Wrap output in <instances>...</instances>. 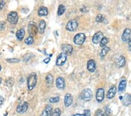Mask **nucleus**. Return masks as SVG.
<instances>
[{"label":"nucleus","mask_w":131,"mask_h":116,"mask_svg":"<svg viewBox=\"0 0 131 116\" xmlns=\"http://www.w3.org/2000/svg\"><path fill=\"white\" fill-rule=\"evenodd\" d=\"M122 103L124 106H128L131 104V94H125L122 99Z\"/></svg>","instance_id":"obj_20"},{"label":"nucleus","mask_w":131,"mask_h":116,"mask_svg":"<svg viewBox=\"0 0 131 116\" xmlns=\"http://www.w3.org/2000/svg\"><path fill=\"white\" fill-rule=\"evenodd\" d=\"M111 115V110L109 107H107L105 108V111L103 113V116H110Z\"/></svg>","instance_id":"obj_31"},{"label":"nucleus","mask_w":131,"mask_h":116,"mask_svg":"<svg viewBox=\"0 0 131 116\" xmlns=\"http://www.w3.org/2000/svg\"><path fill=\"white\" fill-rule=\"evenodd\" d=\"M56 86L59 89H63L65 86V80L62 77H58L55 81Z\"/></svg>","instance_id":"obj_13"},{"label":"nucleus","mask_w":131,"mask_h":116,"mask_svg":"<svg viewBox=\"0 0 131 116\" xmlns=\"http://www.w3.org/2000/svg\"><path fill=\"white\" fill-rule=\"evenodd\" d=\"M61 114V111L59 108H56L51 111L50 116H60Z\"/></svg>","instance_id":"obj_26"},{"label":"nucleus","mask_w":131,"mask_h":116,"mask_svg":"<svg viewBox=\"0 0 131 116\" xmlns=\"http://www.w3.org/2000/svg\"><path fill=\"white\" fill-rule=\"evenodd\" d=\"M126 87V80H122L120 82L118 86V93H122L125 91V89Z\"/></svg>","instance_id":"obj_21"},{"label":"nucleus","mask_w":131,"mask_h":116,"mask_svg":"<svg viewBox=\"0 0 131 116\" xmlns=\"http://www.w3.org/2000/svg\"><path fill=\"white\" fill-rule=\"evenodd\" d=\"M46 27V23L44 20H41L39 22V31L40 33H43L44 32L45 29Z\"/></svg>","instance_id":"obj_23"},{"label":"nucleus","mask_w":131,"mask_h":116,"mask_svg":"<svg viewBox=\"0 0 131 116\" xmlns=\"http://www.w3.org/2000/svg\"><path fill=\"white\" fill-rule=\"evenodd\" d=\"M52 111V106L51 104H48L43 110L41 116H50L51 111Z\"/></svg>","instance_id":"obj_17"},{"label":"nucleus","mask_w":131,"mask_h":116,"mask_svg":"<svg viewBox=\"0 0 131 116\" xmlns=\"http://www.w3.org/2000/svg\"><path fill=\"white\" fill-rule=\"evenodd\" d=\"M33 42H34V39H33V37L32 36H29L25 39V43L28 45L33 44Z\"/></svg>","instance_id":"obj_29"},{"label":"nucleus","mask_w":131,"mask_h":116,"mask_svg":"<svg viewBox=\"0 0 131 116\" xmlns=\"http://www.w3.org/2000/svg\"><path fill=\"white\" fill-rule=\"evenodd\" d=\"M108 42H109V40H108V39L107 38V37L104 36L103 38V39H102V41H100V46H101V47L104 48L106 46V45L108 44Z\"/></svg>","instance_id":"obj_27"},{"label":"nucleus","mask_w":131,"mask_h":116,"mask_svg":"<svg viewBox=\"0 0 131 116\" xmlns=\"http://www.w3.org/2000/svg\"><path fill=\"white\" fill-rule=\"evenodd\" d=\"M7 61L9 63H18V62H20V59H16V58H15V59L12 58V59H7Z\"/></svg>","instance_id":"obj_33"},{"label":"nucleus","mask_w":131,"mask_h":116,"mask_svg":"<svg viewBox=\"0 0 131 116\" xmlns=\"http://www.w3.org/2000/svg\"><path fill=\"white\" fill-rule=\"evenodd\" d=\"M7 20L11 24H13V25H16L18 23L19 20L18 13L15 11L10 12L7 16Z\"/></svg>","instance_id":"obj_4"},{"label":"nucleus","mask_w":131,"mask_h":116,"mask_svg":"<svg viewBox=\"0 0 131 116\" xmlns=\"http://www.w3.org/2000/svg\"><path fill=\"white\" fill-rule=\"evenodd\" d=\"M5 28V24L4 22H0V31H4Z\"/></svg>","instance_id":"obj_35"},{"label":"nucleus","mask_w":131,"mask_h":116,"mask_svg":"<svg viewBox=\"0 0 131 116\" xmlns=\"http://www.w3.org/2000/svg\"><path fill=\"white\" fill-rule=\"evenodd\" d=\"M73 103V97L70 93L65 95L64 99V104L66 107L70 106Z\"/></svg>","instance_id":"obj_16"},{"label":"nucleus","mask_w":131,"mask_h":116,"mask_svg":"<svg viewBox=\"0 0 131 116\" xmlns=\"http://www.w3.org/2000/svg\"><path fill=\"white\" fill-rule=\"evenodd\" d=\"M93 97V93L90 89H84L80 94V98L85 102H89Z\"/></svg>","instance_id":"obj_2"},{"label":"nucleus","mask_w":131,"mask_h":116,"mask_svg":"<svg viewBox=\"0 0 131 116\" xmlns=\"http://www.w3.org/2000/svg\"><path fill=\"white\" fill-rule=\"evenodd\" d=\"M84 115L85 116H90L91 113H90V111L89 110H85L84 111Z\"/></svg>","instance_id":"obj_36"},{"label":"nucleus","mask_w":131,"mask_h":116,"mask_svg":"<svg viewBox=\"0 0 131 116\" xmlns=\"http://www.w3.org/2000/svg\"><path fill=\"white\" fill-rule=\"evenodd\" d=\"M116 64L118 68H122V67L124 66L126 64V60H125V57H123V56H119L118 59L117 60Z\"/></svg>","instance_id":"obj_19"},{"label":"nucleus","mask_w":131,"mask_h":116,"mask_svg":"<svg viewBox=\"0 0 131 116\" xmlns=\"http://www.w3.org/2000/svg\"><path fill=\"white\" fill-rule=\"evenodd\" d=\"M78 27V23L75 20H71L67 23L65 28L68 31H74Z\"/></svg>","instance_id":"obj_6"},{"label":"nucleus","mask_w":131,"mask_h":116,"mask_svg":"<svg viewBox=\"0 0 131 116\" xmlns=\"http://www.w3.org/2000/svg\"><path fill=\"white\" fill-rule=\"evenodd\" d=\"M48 8L46 7H41L38 10V15L40 16H47L48 15Z\"/></svg>","instance_id":"obj_22"},{"label":"nucleus","mask_w":131,"mask_h":116,"mask_svg":"<svg viewBox=\"0 0 131 116\" xmlns=\"http://www.w3.org/2000/svg\"><path fill=\"white\" fill-rule=\"evenodd\" d=\"M25 35V31L23 28H21L17 31L16 33V37L18 41H21L23 40V39Z\"/></svg>","instance_id":"obj_18"},{"label":"nucleus","mask_w":131,"mask_h":116,"mask_svg":"<svg viewBox=\"0 0 131 116\" xmlns=\"http://www.w3.org/2000/svg\"><path fill=\"white\" fill-rule=\"evenodd\" d=\"M50 102L51 103H58L59 101V97L58 96L51 97L50 99Z\"/></svg>","instance_id":"obj_30"},{"label":"nucleus","mask_w":131,"mask_h":116,"mask_svg":"<svg viewBox=\"0 0 131 116\" xmlns=\"http://www.w3.org/2000/svg\"><path fill=\"white\" fill-rule=\"evenodd\" d=\"M61 49L63 53L67 55H70L72 54L73 51V47L72 45L69 44H63L61 46Z\"/></svg>","instance_id":"obj_8"},{"label":"nucleus","mask_w":131,"mask_h":116,"mask_svg":"<svg viewBox=\"0 0 131 116\" xmlns=\"http://www.w3.org/2000/svg\"><path fill=\"white\" fill-rule=\"evenodd\" d=\"M128 48L129 50L131 51V38L129 39V41H128Z\"/></svg>","instance_id":"obj_40"},{"label":"nucleus","mask_w":131,"mask_h":116,"mask_svg":"<svg viewBox=\"0 0 131 116\" xmlns=\"http://www.w3.org/2000/svg\"><path fill=\"white\" fill-rule=\"evenodd\" d=\"M130 34L131 30L129 28H126L124 30L122 35V37H121V39H122V41L123 42H128V41L130 39Z\"/></svg>","instance_id":"obj_9"},{"label":"nucleus","mask_w":131,"mask_h":116,"mask_svg":"<svg viewBox=\"0 0 131 116\" xmlns=\"http://www.w3.org/2000/svg\"><path fill=\"white\" fill-rule=\"evenodd\" d=\"M43 61H44V62L45 63H49V62L50 61V57L46 58V59H44Z\"/></svg>","instance_id":"obj_38"},{"label":"nucleus","mask_w":131,"mask_h":116,"mask_svg":"<svg viewBox=\"0 0 131 116\" xmlns=\"http://www.w3.org/2000/svg\"><path fill=\"white\" fill-rule=\"evenodd\" d=\"M1 69H2V67H1V65H0V72H1Z\"/></svg>","instance_id":"obj_43"},{"label":"nucleus","mask_w":131,"mask_h":116,"mask_svg":"<svg viewBox=\"0 0 131 116\" xmlns=\"http://www.w3.org/2000/svg\"><path fill=\"white\" fill-rule=\"evenodd\" d=\"M105 92L103 88H100L97 90L96 93V100L98 102H102L104 99Z\"/></svg>","instance_id":"obj_12"},{"label":"nucleus","mask_w":131,"mask_h":116,"mask_svg":"<svg viewBox=\"0 0 131 116\" xmlns=\"http://www.w3.org/2000/svg\"><path fill=\"white\" fill-rule=\"evenodd\" d=\"M46 83L47 84H52V82L54 81V78L52 76V74H48L47 76H46Z\"/></svg>","instance_id":"obj_28"},{"label":"nucleus","mask_w":131,"mask_h":116,"mask_svg":"<svg viewBox=\"0 0 131 116\" xmlns=\"http://www.w3.org/2000/svg\"><path fill=\"white\" fill-rule=\"evenodd\" d=\"M73 116H85V115H84V114H75Z\"/></svg>","instance_id":"obj_41"},{"label":"nucleus","mask_w":131,"mask_h":116,"mask_svg":"<svg viewBox=\"0 0 131 116\" xmlns=\"http://www.w3.org/2000/svg\"><path fill=\"white\" fill-rule=\"evenodd\" d=\"M28 106H29V105H28V103L26 102L22 103L20 104L19 105H18V106L17 107V108H16V111H17L18 113L20 114L25 113L27 110Z\"/></svg>","instance_id":"obj_11"},{"label":"nucleus","mask_w":131,"mask_h":116,"mask_svg":"<svg viewBox=\"0 0 131 116\" xmlns=\"http://www.w3.org/2000/svg\"><path fill=\"white\" fill-rule=\"evenodd\" d=\"M87 70L90 72H94L96 69V64L94 60L90 59L88 61L87 65Z\"/></svg>","instance_id":"obj_14"},{"label":"nucleus","mask_w":131,"mask_h":116,"mask_svg":"<svg viewBox=\"0 0 131 116\" xmlns=\"http://www.w3.org/2000/svg\"><path fill=\"white\" fill-rule=\"evenodd\" d=\"M110 49L109 47H108V46H105V47L103 48L102 51H101V52H100V54L101 58H102V59L104 58L105 56H106L108 52L110 51Z\"/></svg>","instance_id":"obj_24"},{"label":"nucleus","mask_w":131,"mask_h":116,"mask_svg":"<svg viewBox=\"0 0 131 116\" xmlns=\"http://www.w3.org/2000/svg\"><path fill=\"white\" fill-rule=\"evenodd\" d=\"M72 116H73V115H72Z\"/></svg>","instance_id":"obj_44"},{"label":"nucleus","mask_w":131,"mask_h":116,"mask_svg":"<svg viewBox=\"0 0 131 116\" xmlns=\"http://www.w3.org/2000/svg\"><path fill=\"white\" fill-rule=\"evenodd\" d=\"M37 81V74L36 73H31L30 74L29 77L27 78V89L29 91L32 90L34 89V87L36 86Z\"/></svg>","instance_id":"obj_1"},{"label":"nucleus","mask_w":131,"mask_h":116,"mask_svg":"<svg viewBox=\"0 0 131 116\" xmlns=\"http://www.w3.org/2000/svg\"><path fill=\"white\" fill-rule=\"evenodd\" d=\"M1 82H2V78H0V84L1 83Z\"/></svg>","instance_id":"obj_42"},{"label":"nucleus","mask_w":131,"mask_h":116,"mask_svg":"<svg viewBox=\"0 0 131 116\" xmlns=\"http://www.w3.org/2000/svg\"><path fill=\"white\" fill-rule=\"evenodd\" d=\"M65 10H66V8L64 5L62 4H60L59 5L58 8V12L57 14L59 16H61L62 15L64 14V12H65Z\"/></svg>","instance_id":"obj_25"},{"label":"nucleus","mask_w":131,"mask_h":116,"mask_svg":"<svg viewBox=\"0 0 131 116\" xmlns=\"http://www.w3.org/2000/svg\"><path fill=\"white\" fill-rule=\"evenodd\" d=\"M67 60V55L64 53H61L58 56L56 60V65L58 66H61L66 62Z\"/></svg>","instance_id":"obj_7"},{"label":"nucleus","mask_w":131,"mask_h":116,"mask_svg":"<svg viewBox=\"0 0 131 116\" xmlns=\"http://www.w3.org/2000/svg\"><path fill=\"white\" fill-rule=\"evenodd\" d=\"M86 39V35L83 33H79L76 34L74 38V42L76 45H80L85 42Z\"/></svg>","instance_id":"obj_5"},{"label":"nucleus","mask_w":131,"mask_h":116,"mask_svg":"<svg viewBox=\"0 0 131 116\" xmlns=\"http://www.w3.org/2000/svg\"><path fill=\"white\" fill-rule=\"evenodd\" d=\"M4 101V99L2 96H0V106L2 105L3 104Z\"/></svg>","instance_id":"obj_39"},{"label":"nucleus","mask_w":131,"mask_h":116,"mask_svg":"<svg viewBox=\"0 0 131 116\" xmlns=\"http://www.w3.org/2000/svg\"><path fill=\"white\" fill-rule=\"evenodd\" d=\"M116 93H117V87L115 86H113L108 90L107 94V97L108 99H112L115 97Z\"/></svg>","instance_id":"obj_15"},{"label":"nucleus","mask_w":131,"mask_h":116,"mask_svg":"<svg viewBox=\"0 0 131 116\" xmlns=\"http://www.w3.org/2000/svg\"><path fill=\"white\" fill-rule=\"evenodd\" d=\"M27 31L29 32L30 36H33L36 35L39 31V28L36 24L34 22H30L28 25Z\"/></svg>","instance_id":"obj_3"},{"label":"nucleus","mask_w":131,"mask_h":116,"mask_svg":"<svg viewBox=\"0 0 131 116\" xmlns=\"http://www.w3.org/2000/svg\"><path fill=\"white\" fill-rule=\"evenodd\" d=\"M95 116H103V112L102 110H97L95 113Z\"/></svg>","instance_id":"obj_34"},{"label":"nucleus","mask_w":131,"mask_h":116,"mask_svg":"<svg viewBox=\"0 0 131 116\" xmlns=\"http://www.w3.org/2000/svg\"><path fill=\"white\" fill-rule=\"evenodd\" d=\"M5 4V2L4 1H0V11L4 8V5Z\"/></svg>","instance_id":"obj_37"},{"label":"nucleus","mask_w":131,"mask_h":116,"mask_svg":"<svg viewBox=\"0 0 131 116\" xmlns=\"http://www.w3.org/2000/svg\"><path fill=\"white\" fill-rule=\"evenodd\" d=\"M104 16H103V15L102 14H99L98 15L96 16V21L97 22H102L104 21Z\"/></svg>","instance_id":"obj_32"},{"label":"nucleus","mask_w":131,"mask_h":116,"mask_svg":"<svg viewBox=\"0 0 131 116\" xmlns=\"http://www.w3.org/2000/svg\"><path fill=\"white\" fill-rule=\"evenodd\" d=\"M103 37V33L102 32H97L94 33V35H93L92 38V42L93 44H98V43H100Z\"/></svg>","instance_id":"obj_10"}]
</instances>
